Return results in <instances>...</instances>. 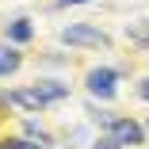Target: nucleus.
Segmentation results:
<instances>
[{
    "instance_id": "obj_10",
    "label": "nucleus",
    "mask_w": 149,
    "mask_h": 149,
    "mask_svg": "<svg viewBox=\"0 0 149 149\" xmlns=\"http://www.w3.org/2000/svg\"><path fill=\"white\" fill-rule=\"evenodd\" d=\"M141 96H145V100H149V77H145V80H141Z\"/></svg>"
},
{
    "instance_id": "obj_8",
    "label": "nucleus",
    "mask_w": 149,
    "mask_h": 149,
    "mask_svg": "<svg viewBox=\"0 0 149 149\" xmlns=\"http://www.w3.org/2000/svg\"><path fill=\"white\" fill-rule=\"evenodd\" d=\"M4 149H46V145H35V141H8Z\"/></svg>"
},
{
    "instance_id": "obj_11",
    "label": "nucleus",
    "mask_w": 149,
    "mask_h": 149,
    "mask_svg": "<svg viewBox=\"0 0 149 149\" xmlns=\"http://www.w3.org/2000/svg\"><path fill=\"white\" fill-rule=\"evenodd\" d=\"M57 4H88V0H57Z\"/></svg>"
},
{
    "instance_id": "obj_4",
    "label": "nucleus",
    "mask_w": 149,
    "mask_h": 149,
    "mask_svg": "<svg viewBox=\"0 0 149 149\" xmlns=\"http://www.w3.org/2000/svg\"><path fill=\"white\" fill-rule=\"evenodd\" d=\"M88 92L100 100H111L115 96V69H92L88 73Z\"/></svg>"
},
{
    "instance_id": "obj_6",
    "label": "nucleus",
    "mask_w": 149,
    "mask_h": 149,
    "mask_svg": "<svg viewBox=\"0 0 149 149\" xmlns=\"http://www.w3.org/2000/svg\"><path fill=\"white\" fill-rule=\"evenodd\" d=\"M15 69H19V54L0 46V77H8V73H15Z\"/></svg>"
},
{
    "instance_id": "obj_3",
    "label": "nucleus",
    "mask_w": 149,
    "mask_h": 149,
    "mask_svg": "<svg viewBox=\"0 0 149 149\" xmlns=\"http://www.w3.org/2000/svg\"><path fill=\"white\" fill-rule=\"evenodd\" d=\"M111 138H115L118 145H141L145 130L134 123V118H111Z\"/></svg>"
},
{
    "instance_id": "obj_9",
    "label": "nucleus",
    "mask_w": 149,
    "mask_h": 149,
    "mask_svg": "<svg viewBox=\"0 0 149 149\" xmlns=\"http://www.w3.org/2000/svg\"><path fill=\"white\" fill-rule=\"evenodd\" d=\"M96 149H118V141L115 138H103V141H96Z\"/></svg>"
},
{
    "instance_id": "obj_7",
    "label": "nucleus",
    "mask_w": 149,
    "mask_h": 149,
    "mask_svg": "<svg viewBox=\"0 0 149 149\" xmlns=\"http://www.w3.org/2000/svg\"><path fill=\"white\" fill-rule=\"evenodd\" d=\"M8 38L12 42H27V38H31V23H27V19H15L8 27Z\"/></svg>"
},
{
    "instance_id": "obj_1",
    "label": "nucleus",
    "mask_w": 149,
    "mask_h": 149,
    "mask_svg": "<svg viewBox=\"0 0 149 149\" xmlns=\"http://www.w3.org/2000/svg\"><path fill=\"white\" fill-rule=\"evenodd\" d=\"M69 96V88L65 84H57V80H42V84H35V88H23V92H12L8 100L12 103H19V107H46V103H57V100H65Z\"/></svg>"
},
{
    "instance_id": "obj_2",
    "label": "nucleus",
    "mask_w": 149,
    "mask_h": 149,
    "mask_svg": "<svg viewBox=\"0 0 149 149\" xmlns=\"http://www.w3.org/2000/svg\"><path fill=\"white\" fill-rule=\"evenodd\" d=\"M61 42H69V46H107V35L100 27H88V23H69L61 31Z\"/></svg>"
},
{
    "instance_id": "obj_5",
    "label": "nucleus",
    "mask_w": 149,
    "mask_h": 149,
    "mask_svg": "<svg viewBox=\"0 0 149 149\" xmlns=\"http://www.w3.org/2000/svg\"><path fill=\"white\" fill-rule=\"evenodd\" d=\"M126 38H130V42H141V46H149V19H141V23H130V27H126Z\"/></svg>"
}]
</instances>
